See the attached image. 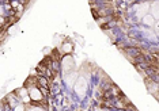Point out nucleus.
<instances>
[{
  "label": "nucleus",
  "mask_w": 159,
  "mask_h": 111,
  "mask_svg": "<svg viewBox=\"0 0 159 111\" xmlns=\"http://www.w3.org/2000/svg\"><path fill=\"white\" fill-rule=\"evenodd\" d=\"M37 81H38V83H37V84H38V87H37V88H40L42 93H48V91H49V84H48V81L45 80L44 77H40V79H38Z\"/></svg>",
  "instance_id": "f257e3e1"
},
{
  "label": "nucleus",
  "mask_w": 159,
  "mask_h": 111,
  "mask_svg": "<svg viewBox=\"0 0 159 111\" xmlns=\"http://www.w3.org/2000/svg\"><path fill=\"white\" fill-rule=\"evenodd\" d=\"M29 95H30V99H33V100H41L44 96L40 88H31Z\"/></svg>",
  "instance_id": "f03ea898"
},
{
  "label": "nucleus",
  "mask_w": 159,
  "mask_h": 111,
  "mask_svg": "<svg viewBox=\"0 0 159 111\" xmlns=\"http://www.w3.org/2000/svg\"><path fill=\"white\" fill-rule=\"evenodd\" d=\"M75 89H76V92H78L80 96H82V95L86 92V81L83 80V79H79L78 84L75 86Z\"/></svg>",
  "instance_id": "7ed1b4c3"
},
{
  "label": "nucleus",
  "mask_w": 159,
  "mask_h": 111,
  "mask_svg": "<svg viewBox=\"0 0 159 111\" xmlns=\"http://www.w3.org/2000/svg\"><path fill=\"white\" fill-rule=\"evenodd\" d=\"M71 68H73V60L71 57H65L63 58V69L64 71H69Z\"/></svg>",
  "instance_id": "20e7f679"
},
{
  "label": "nucleus",
  "mask_w": 159,
  "mask_h": 111,
  "mask_svg": "<svg viewBox=\"0 0 159 111\" xmlns=\"http://www.w3.org/2000/svg\"><path fill=\"white\" fill-rule=\"evenodd\" d=\"M73 49V46H72V43H63V46H61V50H63V53H71Z\"/></svg>",
  "instance_id": "39448f33"
},
{
  "label": "nucleus",
  "mask_w": 159,
  "mask_h": 111,
  "mask_svg": "<svg viewBox=\"0 0 159 111\" xmlns=\"http://www.w3.org/2000/svg\"><path fill=\"white\" fill-rule=\"evenodd\" d=\"M143 22H144L147 26H152L154 22H155V18H154V16H151V15H144Z\"/></svg>",
  "instance_id": "423d86ee"
},
{
  "label": "nucleus",
  "mask_w": 159,
  "mask_h": 111,
  "mask_svg": "<svg viewBox=\"0 0 159 111\" xmlns=\"http://www.w3.org/2000/svg\"><path fill=\"white\" fill-rule=\"evenodd\" d=\"M15 111H24L23 106H18V107H16V108H15Z\"/></svg>",
  "instance_id": "0eeeda50"
},
{
  "label": "nucleus",
  "mask_w": 159,
  "mask_h": 111,
  "mask_svg": "<svg viewBox=\"0 0 159 111\" xmlns=\"http://www.w3.org/2000/svg\"><path fill=\"white\" fill-rule=\"evenodd\" d=\"M0 14H3V8L1 7H0Z\"/></svg>",
  "instance_id": "6e6552de"
}]
</instances>
